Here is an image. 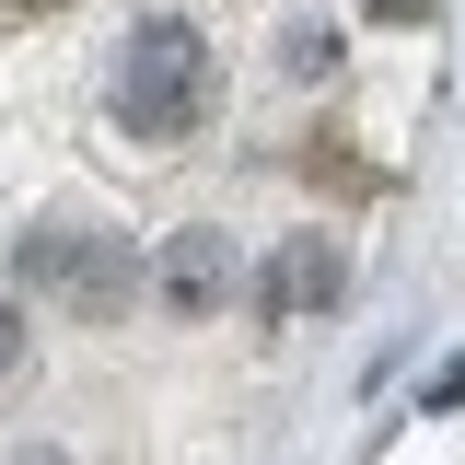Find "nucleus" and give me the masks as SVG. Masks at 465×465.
I'll return each mask as SVG.
<instances>
[{
    "label": "nucleus",
    "mask_w": 465,
    "mask_h": 465,
    "mask_svg": "<svg viewBox=\"0 0 465 465\" xmlns=\"http://www.w3.org/2000/svg\"><path fill=\"white\" fill-rule=\"evenodd\" d=\"M105 105L128 140H186L198 116H210V35L198 24H140L128 47H116V82H105Z\"/></svg>",
    "instance_id": "f257e3e1"
},
{
    "label": "nucleus",
    "mask_w": 465,
    "mask_h": 465,
    "mask_svg": "<svg viewBox=\"0 0 465 465\" xmlns=\"http://www.w3.org/2000/svg\"><path fill=\"white\" fill-rule=\"evenodd\" d=\"M12 280L58 302V314H82V326H105L140 302V256H128V232H94V222H35L12 244Z\"/></svg>",
    "instance_id": "f03ea898"
},
{
    "label": "nucleus",
    "mask_w": 465,
    "mask_h": 465,
    "mask_svg": "<svg viewBox=\"0 0 465 465\" xmlns=\"http://www.w3.org/2000/svg\"><path fill=\"white\" fill-rule=\"evenodd\" d=\"M152 302H163L174 326H210V314L232 302V232L186 222V232L163 244V256H152Z\"/></svg>",
    "instance_id": "7ed1b4c3"
},
{
    "label": "nucleus",
    "mask_w": 465,
    "mask_h": 465,
    "mask_svg": "<svg viewBox=\"0 0 465 465\" xmlns=\"http://www.w3.org/2000/svg\"><path fill=\"white\" fill-rule=\"evenodd\" d=\"M338 291H349V256L326 232H291L280 256H268V280H256V314H268V326H302V314H326Z\"/></svg>",
    "instance_id": "20e7f679"
},
{
    "label": "nucleus",
    "mask_w": 465,
    "mask_h": 465,
    "mask_svg": "<svg viewBox=\"0 0 465 465\" xmlns=\"http://www.w3.org/2000/svg\"><path fill=\"white\" fill-rule=\"evenodd\" d=\"M280 70H291V82L338 70V24H291V35H280Z\"/></svg>",
    "instance_id": "39448f33"
},
{
    "label": "nucleus",
    "mask_w": 465,
    "mask_h": 465,
    "mask_svg": "<svg viewBox=\"0 0 465 465\" xmlns=\"http://www.w3.org/2000/svg\"><path fill=\"white\" fill-rule=\"evenodd\" d=\"M12 372H24V314L0 302V384H12Z\"/></svg>",
    "instance_id": "423d86ee"
},
{
    "label": "nucleus",
    "mask_w": 465,
    "mask_h": 465,
    "mask_svg": "<svg viewBox=\"0 0 465 465\" xmlns=\"http://www.w3.org/2000/svg\"><path fill=\"white\" fill-rule=\"evenodd\" d=\"M0 12H70V0H0Z\"/></svg>",
    "instance_id": "0eeeda50"
},
{
    "label": "nucleus",
    "mask_w": 465,
    "mask_h": 465,
    "mask_svg": "<svg viewBox=\"0 0 465 465\" xmlns=\"http://www.w3.org/2000/svg\"><path fill=\"white\" fill-rule=\"evenodd\" d=\"M372 12H430V0H372Z\"/></svg>",
    "instance_id": "6e6552de"
},
{
    "label": "nucleus",
    "mask_w": 465,
    "mask_h": 465,
    "mask_svg": "<svg viewBox=\"0 0 465 465\" xmlns=\"http://www.w3.org/2000/svg\"><path fill=\"white\" fill-rule=\"evenodd\" d=\"M24 465H70V454H47V442H35V454H24Z\"/></svg>",
    "instance_id": "1a4fd4ad"
}]
</instances>
